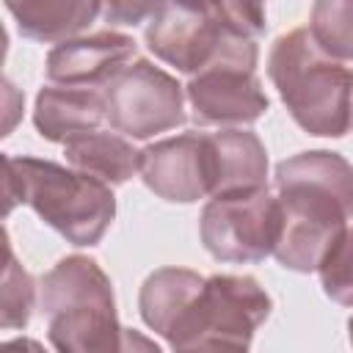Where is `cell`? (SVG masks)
<instances>
[{"instance_id":"2","label":"cell","mask_w":353,"mask_h":353,"mask_svg":"<svg viewBox=\"0 0 353 353\" xmlns=\"http://www.w3.org/2000/svg\"><path fill=\"white\" fill-rule=\"evenodd\" d=\"M265 8L254 3H157L146 47L190 77L210 69L256 72Z\"/></svg>"},{"instance_id":"20","label":"cell","mask_w":353,"mask_h":353,"mask_svg":"<svg viewBox=\"0 0 353 353\" xmlns=\"http://www.w3.org/2000/svg\"><path fill=\"white\" fill-rule=\"evenodd\" d=\"M157 11V3H127V0H119V3H108L102 6V14L110 25H138V22H149L152 14Z\"/></svg>"},{"instance_id":"7","label":"cell","mask_w":353,"mask_h":353,"mask_svg":"<svg viewBox=\"0 0 353 353\" xmlns=\"http://www.w3.org/2000/svg\"><path fill=\"white\" fill-rule=\"evenodd\" d=\"M201 245L218 262H262L281 237V207L268 188L215 196L199 218Z\"/></svg>"},{"instance_id":"15","label":"cell","mask_w":353,"mask_h":353,"mask_svg":"<svg viewBox=\"0 0 353 353\" xmlns=\"http://www.w3.org/2000/svg\"><path fill=\"white\" fill-rule=\"evenodd\" d=\"M63 157L74 171L102 179L105 185H124L141 168V152L124 135L105 130L72 138L63 143Z\"/></svg>"},{"instance_id":"11","label":"cell","mask_w":353,"mask_h":353,"mask_svg":"<svg viewBox=\"0 0 353 353\" xmlns=\"http://www.w3.org/2000/svg\"><path fill=\"white\" fill-rule=\"evenodd\" d=\"M135 39L116 30L77 36L55 44L47 55V80L66 88L102 91L135 55Z\"/></svg>"},{"instance_id":"13","label":"cell","mask_w":353,"mask_h":353,"mask_svg":"<svg viewBox=\"0 0 353 353\" xmlns=\"http://www.w3.org/2000/svg\"><path fill=\"white\" fill-rule=\"evenodd\" d=\"M210 149L215 168L212 199L268 188V152L254 130L210 132Z\"/></svg>"},{"instance_id":"3","label":"cell","mask_w":353,"mask_h":353,"mask_svg":"<svg viewBox=\"0 0 353 353\" xmlns=\"http://www.w3.org/2000/svg\"><path fill=\"white\" fill-rule=\"evenodd\" d=\"M3 165L6 215L14 204H28L72 245H97L110 229L116 196L102 179L28 154H6Z\"/></svg>"},{"instance_id":"24","label":"cell","mask_w":353,"mask_h":353,"mask_svg":"<svg viewBox=\"0 0 353 353\" xmlns=\"http://www.w3.org/2000/svg\"><path fill=\"white\" fill-rule=\"evenodd\" d=\"M347 336H350V345H353V317L347 320Z\"/></svg>"},{"instance_id":"4","label":"cell","mask_w":353,"mask_h":353,"mask_svg":"<svg viewBox=\"0 0 353 353\" xmlns=\"http://www.w3.org/2000/svg\"><path fill=\"white\" fill-rule=\"evenodd\" d=\"M268 77L301 130L320 138L353 132V66L328 58L309 28L281 33L268 55Z\"/></svg>"},{"instance_id":"16","label":"cell","mask_w":353,"mask_h":353,"mask_svg":"<svg viewBox=\"0 0 353 353\" xmlns=\"http://www.w3.org/2000/svg\"><path fill=\"white\" fill-rule=\"evenodd\" d=\"M201 287H204V276L188 268H160L149 273L138 295V309L143 323L165 339Z\"/></svg>"},{"instance_id":"19","label":"cell","mask_w":353,"mask_h":353,"mask_svg":"<svg viewBox=\"0 0 353 353\" xmlns=\"http://www.w3.org/2000/svg\"><path fill=\"white\" fill-rule=\"evenodd\" d=\"M317 273H320L323 292L331 301L342 306H353V226L345 229V234L328 251Z\"/></svg>"},{"instance_id":"10","label":"cell","mask_w":353,"mask_h":353,"mask_svg":"<svg viewBox=\"0 0 353 353\" xmlns=\"http://www.w3.org/2000/svg\"><path fill=\"white\" fill-rule=\"evenodd\" d=\"M185 99L196 124L223 130L251 124L270 108L256 74L237 69H210L190 77L185 85Z\"/></svg>"},{"instance_id":"5","label":"cell","mask_w":353,"mask_h":353,"mask_svg":"<svg viewBox=\"0 0 353 353\" xmlns=\"http://www.w3.org/2000/svg\"><path fill=\"white\" fill-rule=\"evenodd\" d=\"M41 312L58 353H121L113 284L97 259L72 254L52 265L41 276Z\"/></svg>"},{"instance_id":"12","label":"cell","mask_w":353,"mask_h":353,"mask_svg":"<svg viewBox=\"0 0 353 353\" xmlns=\"http://www.w3.org/2000/svg\"><path fill=\"white\" fill-rule=\"evenodd\" d=\"M102 121H105L102 91L44 85L36 94L33 124L39 135L52 143H69L77 135L97 132Z\"/></svg>"},{"instance_id":"9","label":"cell","mask_w":353,"mask_h":353,"mask_svg":"<svg viewBox=\"0 0 353 353\" xmlns=\"http://www.w3.org/2000/svg\"><path fill=\"white\" fill-rule=\"evenodd\" d=\"M143 185L174 204H193L199 199H212L215 168L210 132H182L176 138H163L141 149Z\"/></svg>"},{"instance_id":"1","label":"cell","mask_w":353,"mask_h":353,"mask_svg":"<svg viewBox=\"0 0 353 353\" xmlns=\"http://www.w3.org/2000/svg\"><path fill=\"white\" fill-rule=\"evenodd\" d=\"M281 237L276 262L295 273L320 270L353 218V165L328 149L298 152L276 165Z\"/></svg>"},{"instance_id":"21","label":"cell","mask_w":353,"mask_h":353,"mask_svg":"<svg viewBox=\"0 0 353 353\" xmlns=\"http://www.w3.org/2000/svg\"><path fill=\"white\" fill-rule=\"evenodd\" d=\"M174 353H248V345L232 342V339H215V336H210V339H199V342H193V345H188V347H179V350H174Z\"/></svg>"},{"instance_id":"8","label":"cell","mask_w":353,"mask_h":353,"mask_svg":"<svg viewBox=\"0 0 353 353\" xmlns=\"http://www.w3.org/2000/svg\"><path fill=\"white\" fill-rule=\"evenodd\" d=\"M105 121L135 141L185 124V88L146 58L127 63L105 88Z\"/></svg>"},{"instance_id":"6","label":"cell","mask_w":353,"mask_h":353,"mask_svg":"<svg viewBox=\"0 0 353 353\" xmlns=\"http://www.w3.org/2000/svg\"><path fill=\"white\" fill-rule=\"evenodd\" d=\"M270 309L273 301L254 276L218 273L204 279V287L179 314L165 342L171 345V350L210 336L248 345L254 331L268 320Z\"/></svg>"},{"instance_id":"14","label":"cell","mask_w":353,"mask_h":353,"mask_svg":"<svg viewBox=\"0 0 353 353\" xmlns=\"http://www.w3.org/2000/svg\"><path fill=\"white\" fill-rule=\"evenodd\" d=\"M6 8L25 39L44 44L77 39V33H83L102 14V3L97 0H11Z\"/></svg>"},{"instance_id":"18","label":"cell","mask_w":353,"mask_h":353,"mask_svg":"<svg viewBox=\"0 0 353 353\" xmlns=\"http://www.w3.org/2000/svg\"><path fill=\"white\" fill-rule=\"evenodd\" d=\"M3 303H0V325L3 328H25L33 314L36 284L30 273L17 262L11 243L6 240V270H3Z\"/></svg>"},{"instance_id":"22","label":"cell","mask_w":353,"mask_h":353,"mask_svg":"<svg viewBox=\"0 0 353 353\" xmlns=\"http://www.w3.org/2000/svg\"><path fill=\"white\" fill-rule=\"evenodd\" d=\"M121 353H163L160 345L154 339H149L146 334L135 331V328H124V342H121Z\"/></svg>"},{"instance_id":"23","label":"cell","mask_w":353,"mask_h":353,"mask_svg":"<svg viewBox=\"0 0 353 353\" xmlns=\"http://www.w3.org/2000/svg\"><path fill=\"white\" fill-rule=\"evenodd\" d=\"M0 353H47L41 342L30 339V336H17L0 345Z\"/></svg>"},{"instance_id":"17","label":"cell","mask_w":353,"mask_h":353,"mask_svg":"<svg viewBox=\"0 0 353 353\" xmlns=\"http://www.w3.org/2000/svg\"><path fill=\"white\" fill-rule=\"evenodd\" d=\"M309 33L334 61H353V0H320L312 6Z\"/></svg>"}]
</instances>
